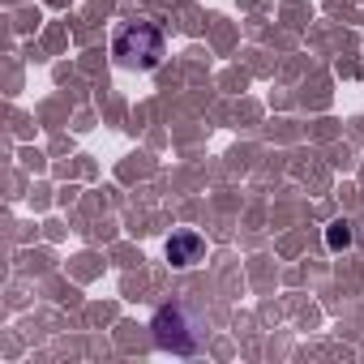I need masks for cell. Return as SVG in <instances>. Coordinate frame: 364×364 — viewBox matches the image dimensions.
I'll list each match as a JSON object with an SVG mask.
<instances>
[{"mask_svg":"<svg viewBox=\"0 0 364 364\" xmlns=\"http://www.w3.org/2000/svg\"><path fill=\"white\" fill-rule=\"evenodd\" d=\"M112 52H116V60H120L124 69H154V65L163 60V35H159V26H150V22H133V26H124V31L116 35Z\"/></svg>","mask_w":364,"mask_h":364,"instance_id":"6da1fadb","label":"cell"},{"mask_svg":"<svg viewBox=\"0 0 364 364\" xmlns=\"http://www.w3.org/2000/svg\"><path fill=\"white\" fill-rule=\"evenodd\" d=\"M167 257H171V266H193V262H202V236L198 232H176L167 240Z\"/></svg>","mask_w":364,"mask_h":364,"instance_id":"7a4b0ae2","label":"cell"},{"mask_svg":"<svg viewBox=\"0 0 364 364\" xmlns=\"http://www.w3.org/2000/svg\"><path fill=\"white\" fill-rule=\"evenodd\" d=\"M326 245H330V249H347V245H351V228H347V223H330Z\"/></svg>","mask_w":364,"mask_h":364,"instance_id":"3957f363","label":"cell"}]
</instances>
